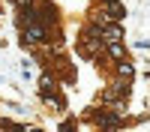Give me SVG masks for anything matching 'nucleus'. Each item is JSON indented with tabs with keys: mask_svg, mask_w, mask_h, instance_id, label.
<instances>
[{
	"mask_svg": "<svg viewBox=\"0 0 150 132\" xmlns=\"http://www.w3.org/2000/svg\"><path fill=\"white\" fill-rule=\"evenodd\" d=\"M108 15L111 18H123V6L120 3H108Z\"/></svg>",
	"mask_w": 150,
	"mask_h": 132,
	"instance_id": "nucleus-1",
	"label": "nucleus"
}]
</instances>
